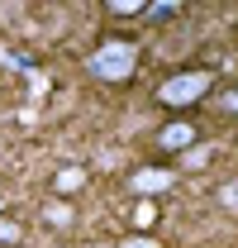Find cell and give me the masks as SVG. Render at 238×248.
I'll return each mask as SVG.
<instances>
[{"label":"cell","instance_id":"8","mask_svg":"<svg viewBox=\"0 0 238 248\" xmlns=\"http://www.w3.org/2000/svg\"><path fill=\"white\" fill-rule=\"evenodd\" d=\"M177 10H181V0H152V5H148V19H172Z\"/></svg>","mask_w":238,"mask_h":248},{"label":"cell","instance_id":"7","mask_svg":"<svg viewBox=\"0 0 238 248\" xmlns=\"http://www.w3.org/2000/svg\"><path fill=\"white\" fill-rule=\"evenodd\" d=\"M209 162V143H195V148H186V153H181V167H191V172H195V167H205Z\"/></svg>","mask_w":238,"mask_h":248},{"label":"cell","instance_id":"12","mask_svg":"<svg viewBox=\"0 0 238 248\" xmlns=\"http://www.w3.org/2000/svg\"><path fill=\"white\" fill-rule=\"evenodd\" d=\"M119 248H162L157 239H148V234H134V239H124Z\"/></svg>","mask_w":238,"mask_h":248},{"label":"cell","instance_id":"2","mask_svg":"<svg viewBox=\"0 0 238 248\" xmlns=\"http://www.w3.org/2000/svg\"><path fill=\"white\" fill-rule=\"evenodd\" d=\"M214 86V72L209 67H186V72H172L162 86H157V100L167 110H186V105H200Z\"/></svg>","mask_w":238,"mask_h":248},{"label":"cell","instance_id":"5","mask_svg":"<svg viewBox=\"0 0 238 248\" xmlns=\"http://www.w3.org/2000/svg\"><path fill=\"white\" fill-rule=\"evenodd\" d=\"M86 186V167H62L58 177H53V191L58 196H72V191H81Z\"/></svg>","mask_w":238,"mask_h":248},{"label":"cell","instance_id":"6","mask_svg":"<svg viewBox=\"0 0 238 248\" xmlns=\"http://www.w3.org/2000/svg\"><path fill=\"white\" fill-rule=\"evenodd\" d=\"M100 10H110V15H148V5H143V0H105Z\"/></svg>","mask_w":238,"mask_h":248},{"label":"cell","instance_id":"11","mask_svg":"<svg viewBox=\"0 0 238 248\" xmlns=\"http://www.w3.org/2000/svg\"><path fill=\"white\" fill-rule=\"evenodd\" d=\"M15 239H19V224H15V219H5V215H0V244H15Z\"/></svg>","mask_w":238,"mask_h":248},{"label":"cell","instance_id":"1","mask_svg":"<svg viewBox=\"0 0 238 248\" xmlns=\"http://www.w3.org/2000/svg\"><path fill=\"white\" fill-rule=\"evenodd\" d=\"M138 72V43L134 38H105L95 53H90V77L105 81V86H119Z\"/></svg>","mask_w":238,"mask_h":248},{"label":"cell","instance_id":"4","mask_svg":"<svg viewBox=\"0 0 238 248\" xmlns=\"http://www.w3.org/2000/svg\"><path fill=\"white\" fill-rule=\"evenodd\" d=\"M195 143H200V139H195V124H186V120H177V124H167V129H162V134H157V148H162V153H186V148H195Z\"/></svg>","mask_w":238,"mask_h":248},{"label":"cell","instance_id":"3","mask_svg":"<svg viewBox=\"0 0 238 248\" xmlns=\"http://www.w3.org/2000/svg\"><path fill=\"white\" fill-rule=\"evenodd\" d=\"M172 186H177V172H172V167H138V172L129 177V191H134L138 201H148L157 191H172Z\"/></svg>","mask_w":238,"mask_h":248},{"label":"cell","instance_id":"13","mask_svg":"<svg viewBox=\"0 0 238 248\" xmlns=\"http://www.w3.org/2000/svg\"><path fill=\"white\" fill-rule=\"evenodd\" d=\"M224 205H238V182H229V186H224Z\"/></svg>","mask_w":238,"mask_h":248},{"label":"cell","instance_id":"14","mask_svg":"<svg viewBox=\"0 0 238 248\" xmlns=\"http://www.w3.org/2000/svg\"><path fill=\"white\" fill-rule=\"evenodd\" d=\"M224 105H229V110L238 115V91H229V95H224Z\"/></svg>","mask_w":238,"mask_h":248},{"label":"cell","instance_id":"9","mask_svg":"<svg viewBox=\"0 0 238 248\" xmlns=\"http://www.w3.org/2000/svg\"><path fill=\"white\" fill-rule=\"evenodd\" d=\"M152 219H157V205H152V201H138V205H134V224H138V229H148Z\"/></svg>","mask_w":238,"mask_h":248},{"label":"cell","instance_id":"10","mask_svg":"<svg viewBox=\"0 0 238 248\" xmlns=\"http://www.w3.org/2000/svg\"><path fill=\"white\" fill-rule=\"evenodd\" d=\"M43 219H48V224H72V205H62V201H53V205L43 210Z\"/></svg>","mask_w":238,"mask_h":248}]
</instances>
